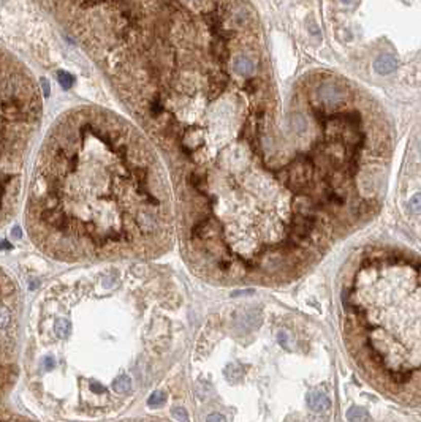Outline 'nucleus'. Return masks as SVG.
<instances>
[{
	"mask_svg": "<svg viewBox=\"0 0 421 422\" xmlns=\"http://www.w3.org/2000/svg\"><path fill=\"white\" fill-rule=\"evenodd\" d=\"M206 422H227V419L220 413H213V414H209L206 417Z\"/></svg>",
	"mask_w": 421,
	"mask_h": 422,
	"instance_id": "obj_10",
	"label": "nucleus"
},
{
	"mask_svg": "<svg viewBox=\"0 0 421 422\" xmlns=\"http://www.w3.org/2000/svg\"><path fill=\"white\" fill-rule=\"evenodd\" d=\"M307 405H309L310 410H313V411H326V410H330L331 402H330V399H328L325 394L312 392V394L307 395Z\"/></svg>",
	"mask_w": 421,
	"mask_h": 422,
	"instance_id": "obj_6",
	"label": "nucleus"
},
{
	"mask_svg": "<svg viewBox=\"0 0 421 422\" xmlns=\"http://www.w3.org/2000/svg\"><path fill=\"white\" fill-rule=\"evenodd\" d=\"M37 2L160 152L195 272L282 282L344 236L363 114L336 76L282 84L251 0Z\"/></svg>",
	"mask_w": 421,
	"mask_h": 422,
	"instance_id": "obj_1",
	"label": "nucleus"
},
{
	"mask_svg": "<svg viewBox=\"0 0 421 422\" xmlns=\"http://www.w3.org/2000/svg\"><path fill=\"white\" fill-rule=\"evenodd\" d=\"M2 420H4V422H33V420H29V419H25V417H22V416L13 414V413H8L7 410L4 411Z\"/></svg>",
	"mask_w": 421,
	"mask_h": 422,
	"instance_id": "obj_8",
	"label": "nucleus"
},
{
	"mask_svg": "<svg viewBox=\"0 0 421 422\" xmlns=\"http://www.w3.org/2000/svg\"><path fill=\"white\" fill-rule=\"evenodd\" d=\"M340 2H342V4H352L353 0H340Z\"/></svg>",
	"mask_w": 421,
	"mask_h": 422,
	"instance_id": "obj_12",
	"label": "nucleus"
},
{
	"mask_svg": "<svg viewBox=\"0 0 421 422\" xmlns=\"http://www.w3.org/2000/svg\"><path fill=\"white\" fill-rule=\"evenodd\" d=\"M342 335L363 378L385 397L421 408V258L372 245L340 286Z\"/></svg>",
	"mask_w": 421,
	"mask_h": 422,
	"instance_id": "obj_3",
	"label": "nucleus"
},
{
	"mask_svg": "<svg viewBox=\"0 0 421 422\" xmlns=\"http://www.w3.org/2000/svg\"><path fill=\"white\" fill-rule=\"evenodd\" d=\"M165 402H166L165 392L157 391V392H152V394H151V397H149V400H148V405L152 406V408H160V406L165 405Z\"/></svg>",
	"mask_w": 421,
	"mask_h": 422,
	"instance_id": "obj_7",
	"label": "nucleus"
},
{
	"mask_svg": "<svg viewBox=\"0 0 421 422\" xmlns=\"http://www.w3.org/2000/svg\"><path fill=\"white\" fill-rule=\"evenodd\" d=\"M419 152H421V142H419Z\"/></svg>",
	"mask_w": 421,
	"mask_h": 422,
	"instance_id": "obj_13",
	"label": "nucleus"
},
{
	"mask_svg": "<svg viewBox=\"0 0 421 422\" xmlns=\"http://www.w3.org/2000/svg\"><path fill=\"white\" fill-rule=\"evenodd\" d=\"M176 225L169 171L136 124L94 104L56 119L25 204L38 248L62 261L148 259L173 245Z\"/></svg>",
	"mask_w": 421,
	"mask_h": 422,
	"instance_id": "obj_2",
	"label": "nucleus"
},
{
	"mask_svg": "<svg viewBox=\"0 0 421 422\" xmlns=\"http://www.w3.org/2000/svg\"><path fill=\"white\" fill-rule=\"evenodd\" d=\"M396 67H398L396 59H394L393 56H390V54H381L374 62V68L378 74H390V73H393L394 70H396Z\"/></svg>",
	"mask_w": 421,
	"mask_h": 422,
	"instance_id": "obj_5",
	"label": "nucleus"
},
{
	"mask_svg": "<svg viewBox=\"0 0 421 422\" xmlns=\"http://www.w3.org/2000/svg\"><path fill=\"white\" fill-rule=\"evenodd\" d=\"M279 341H280V343H282L284 347H287V335H285L284 332L279 334Z\"/></svg>",
	"mask_w": 421,
	"mask_h": 422,
	"instance_id": "obj_11",
	"label": "nucleus"
},
{
	"mask_svg": "<svg viewBox=\"0 0 421 422\" xmlns=\"http://www.w3.org/2000/svg\"><path fill=\"white\" fill-rule=\"evenodd\" d=\"M173 416L178 419V422H189V420H190L187 411L184 410V408H174V410H173Z\"/></svg>",
	"mask_w": 421,
	"mask_h": 422,
	"instance_id": "obj_9",
	"label": "nucleus"
},
{
	"mask_svg": "<svg viewBox=\"0 0 421 422\" xmlns=\"http://www.w3.org/2000/svg\"><path fill=\"white\" fill-rule=\"evenodd\" d=\"M4 223L15 214L27 152L42 122L40 87L27 67L10 51H4Z\"/></svg>",
	"mask_w": 421,
	"mask_h": 422,
	"instance_id": "obj_4",
	"label": "nucleus"
}]
</instances>
